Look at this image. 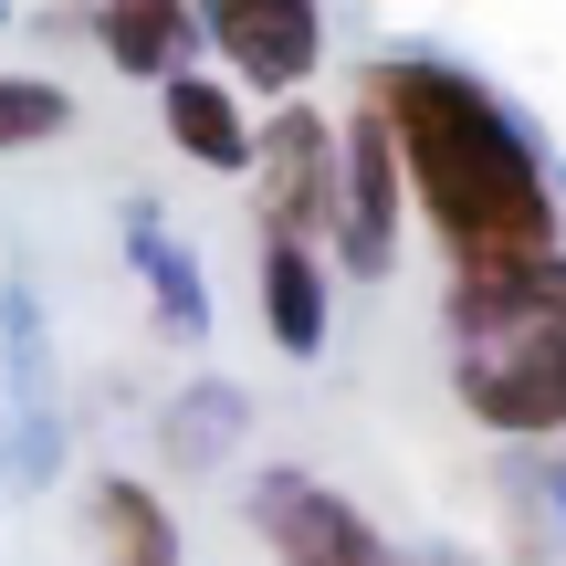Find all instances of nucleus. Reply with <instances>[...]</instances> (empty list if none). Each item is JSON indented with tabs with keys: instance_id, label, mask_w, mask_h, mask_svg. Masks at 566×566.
<instances>
[{
	"instance_id": "obj_6",
	"label": "nucleus",
	"mask_w": 566,
	"mask_h": 566,
	"mask_svg": "<svg viewBox=\"0 0 566 566\" xmlns=\"http://www.w3.org/2000/svg\"><path fill=\"white\" fill-rule=\"evenodd\" d=\"M336 252L346 273H388V252H399V158H388V126L367 95L336 126Z\"/></svg>"
},
{
	"instance_id": "obj_14",
	"label": "nucleus",
	"mask_w": 566,
	"mask_h": 566,
	"mask_svg": "<svg viewBox=\"0 0 566 566\" xmlns=\"http://www.w3.org/2000/svg\"><path fill=\"white\" fill-rule=\"evenodd\" d=\"M231 441H242V388L200 378L179 409H168V451H179V462H200V451H231Z\"/></svg>"
},
{
	"instance_id": "obj_1",
	"label": "nucleus",
	"mask_w": 566,
	"mask_h": 566,
	"mask_svg": "<svg viewBox=\"0 0 566 566\" xmlns=\"http://www.w3.org/2000/svg\"><path fill=\"white\" fill-rule=\"evenodd\" d=\"M388 126V158H399L409 200L430 210L451 273H525L556 252V189L535 168V137L462 74V63L399 53L357 84Z\"/></svg>"
},
{
	"instance_id": "obj_7",
	"label": "nucleus",
	"mask_w": 566,
	"mask_h": 566,
	"mask_svg": "<svg viewBox=\"0 0 566 566\" xmlns=\"http://www.w3.org/2000/svg\"><path fill=\"white\" fill-rule=\"evenodd\" d=\"M0 367H11V388H0V451H11V483H42L53 472V409H42V357H32V315H21V294H0Z\"/></svg>"
},
{
	"instance_id": "obj_4",
	"label": "nucleus",
	"mask_w": 566,
	"mask_h": 566,
	"mask_svg": "<svg viewBox=\"0 0 566 566\" xmlns=\"http://www.w3.org/2000/svg\"><path fill=\"white\" fill-rule=\"evenodd\" d=\"M252 179H263L273 242L325 231L336 221V126L304 116V105H273V126H252Z\"/></svg>"
},
{
	"instance_id": "obj_11",
	"label": "nucleus",
	"mask_w": 566,
	"mask_h": 566,
	"mask_svg": "<svg viewBox=\"0 0 566 566\" xmlns=\"http://www.w3.org/2000/svg\"><path fill=\"white\" fill-rule=\"evenodd\" d=\"M263 336L283 357H315L325 346V263L304 242H263Z\"/></svg>"
},
{
	"instance_id": "obj_15",
	"label": "nucleus",
	"mask_w": 566,
	"mask_h": 566,
	"mask_svg": "<svg viewBox=\"0 0 566 566\" xmlns=\"http://www.w3.org/2000/svg\"><path fill=\"white\" fill-rule=\"evenodd\" d=\"M556 514H566V472H556Z\"/></svg>"
},
{
	"instance_id": "obj_9",
	"label": "nucleus",
	"mask_w": 566,
	"mask_h": 566,
	"mask_svg": "<svg viewBox=\"0 0 566 566\" xmlns=\"http://www.w3.org/2000/svg\"><path fill=\"white\" fill-rule=\"evenodd\" d=\"M126 263L147 273V294H158V325L168 336H210V283H200V263L179 252V231H168V210H126Z\"/></svg>"
},
{
	"instance_id": "obj_3",
	"label": "nucleus",
	"mask_w": 566,
	"mask_h": 566,
	"mask_svg": "<svg viewBox=\"0 0 566 566\" xmlns=\"http://www.w3.org/2000/svg\"><path fill=\"white\" fill-rule=\"evenodd\" d=\"M189 21H210L231 74L273 105H294V84L325 63V0H200Z\"/></svg>"
},
{
	"instance_id": "obj_13",
	"label": "nucleus",
	"mask_w": 566,
	"mask_h": 566,
	"mask_svg": "<svg viewBox=\"0 0 566 566\" xmlns=\"http://www.w3.org/2000/svg\"><path fill=\"white\" fill-rule=\"evenodd\" d=\"M63 126H74V95H63L53 74H0V158H21V147H53Z\"/></svg>"
},
{
	"instance_id": "obj_2",
	"label": "nucleus",
	"mask_w": 566,
	"mask_h": 566,
	"mask_svg": "<svg viewBox=\"0 0 566 566\" xmlns=\"http://www.w3.org/2000/svg\"><path fill=\"white\" fill-rule=\"evenodd\" d=\"M451 336H462V409L504 441L566 430V252L525 273H451Z\"/></svg>"
},
{
	"instance_id": "obj_8",
	"label": "nucleus",
	"mask_w": 566,
	"mask_h": 566,
	"mask_svg": "<svg viewBox=\"0 0 566 566\" xmlns=\"http://www.w3.org/2000/svg\"><path fill=\"white\" fill-rule=\"evenodd\" d=\"M95 42H105L116 74L168 84V74H189V53H200V21H189V0H105V11H95Z\"/></svg>"
},
{
	"instance_id": "obj_16",
	"label": "nucleus",
	"mask_w": 566,
	"mask_h": 566,
	"mask_svg": "<svg viewBox=\"0 0 566 566\" xmlns=\"http://www.w3.org/2000/svg\"><path fill=\"white\" fill-rule=\"evenodd\" d=\"M430 566H462V556H430Z\"/></svg>"
},
{
	"instance_id": "obj_17",
	"label": "nucleus",
	"mask_w": 566,
	"mask_h": 566,
	"mask_svg": "<svg viewBox=\"0 0 566 566\" xmlns=\"http://www.w3.org/2000/svg\"><path fill=\"white\" fill-rule=\"evenodd\" d=\"M0 21H11V0H0Z\"/></svg>"
},
{
	"instance_id": "obj_10",
	"label": "nucleus",
	"mask_w": 566,
	"mask_h": 566,
	"mask_svg": "<svg viewBox=\"0 0 566 566\" xmlns=\"http://www.w3.org/2000/svg\"><path fill=\"white\" fill-rule=\"evenodd\" d=\"M158 116H168V137H179V158H200V168H252V126H242V105H231V84L168 74V84H158Z\"/></svg>"
},
{
	"instance_id": "obj_12",
	"label": "nucleus",
	"mask_w": 566,
	"mask_h": 566,
	"mask_svg": "<svg viewBox=\"0 0 566 566\" xmlns=\"http://www.w3.org/2000/svg\"><path fill=\"white\" fill-rule=\"evenodd\" d=\"M95 535H105V566H179V525L147 483H95Z\"/></svg>"
},
{
	"instance_id": "obj_5",
	"label": "nucleus",
	"mask_w": 566,
	"mask_h": 566,
	"mask_svg": "<svg viewBox=\"0 0 566 566\" xmlns=\"http://www.w3.org/2000/svg\"><path fill=\"white\" fill-rule=\"evenodd\" d=\"M252 525H263V546L283 566H388L378 525H367L346 493L304 483V472H263V483H252Z\"/></svg>"
}]
</instances>
